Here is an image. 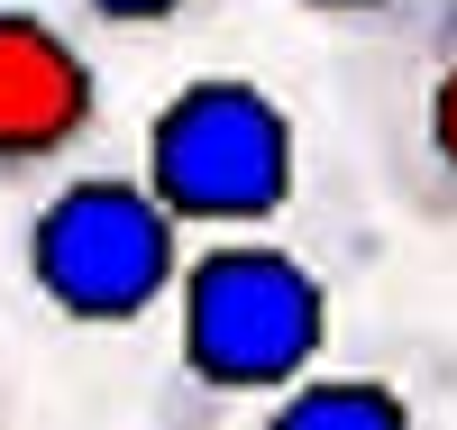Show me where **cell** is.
Here are the masks:
<instances>
[{
	"label": "cell",
	"mask_w": 457,
	"mask_h": 430,
	"mask_svg": "<svg viewBox=\"0 0 457 430\" xmlns=\"http://www.w3.org/2000/svg\"><path fill=\"white\" fill-rule=\"evenodd\" d=\"M329 348V284L302 248L275 239H211L183 266V339H174V384L165 412H238L293 394L312 358Z\"/></svg>",
	"instance_id": "cell-1"
},
{
	"label": "cell",
	"mask_w": 457,
	"mask_h": 430,
	"mask_svg": "<svg viewBox=\"0 0 457 430\" xmlns=\"http://www.w3.org/2000/svg\"><path fill=\"white\" fill-rule=\"evenodd\" d=\"M28 293L73 330H129L165 293H183V220L146 174H64L28 211Z\"/></svg>",
	"instance_id": "cell-2"
},
{
	"label": "cell",
	"mask_w": 457,
	"mask_h": 430,
	"mask_svg": "<svg viewBox=\"0 0 457 430\" xmlns=\"http://www.w3.org/2000/svg\"><path fill=\"white\" fill-rule=\"evenodd\" d=\"M146 183L183 229H238L275 220L302 183V138H293V110L247 83V73H193L156 101L146 120Z\"/></svg>",
	"instance_id": "cell-3"
},
{
	"label": "cell",
	"mask_w": 457,
	"mask_h": 430,
	"mask_svg": "<svg viewBox=\"0 0 457 430\" xmlns=\"http://www.w3.org/2000/svg\"><path fill=\"white\" fill-rule=\"evenodd\" d=\"M101 55L64 19L0 0V183H37L64 156H83L101 129Z\"/></svg>",
	"instance_id": "cell-4"
},
{
	"label": "cell",
	"mask_w": 457,
	"mask_h": 430,
	"mask_svg": "<svg viewBox=\"0 0 457 430\" xmlns=\"http://www.w3.org/2000/svg\"><path fill=\"white\" fill-rule=\"evenodd\" d=\"M385 165L421 220H457V0H430L394 55Z\"/></svg>",
	"instance_id": "cell-5"
},
{
	"label": "cell",
	"mask_w": 457,
	"mask_h": 430,
	"mask_svg": "<svg viewBox=\"0 0 457 430\" xmlns=\"http://www.w3.org/2000/svg\"><path fill=\"white\" fill-rule=\"evenodd\" d=\"M238 430H430V412L385 367H329V375H302L293 394L256 403Z\"/></svg>",
	"instance_id": "cell-6"
},
{
	"label": "cell",
	"mask_w": 457,
	"mask_h": 430,
	"mask_svg": "<svg viewBox=\"0 0 457 430\" xmlns=\"http://www.w3.org/2000/svg\"><path fill=\"white\" fill-rule=\"evenodd\" d=\"M83 19H101V28H129V37H146V28H174V19H193L202 0H73Z\"/></svg>",
	"instance_id": "cell-7"
},
{
	"label": "cell",
	"mask_w": 457,
	"mask_h": 430,
	"mask_svg": "<svg viewBox=\"0 0 457 430\" xmlns=\"http://www.w3.org/2000/svg\"><path fill=\"white\" fill-rule=\"evenodd\" d=\"M293 10H312V19H394L403 0H293Z\"/></svg>",
	"instance_id": "cell-8"
}]
</instances>
